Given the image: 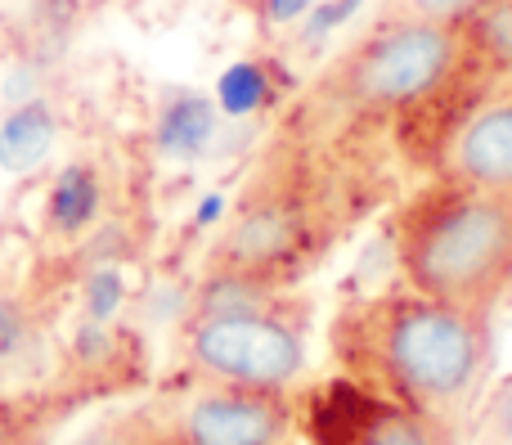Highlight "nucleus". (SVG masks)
Segmentation results:
<instances>
[{
  "instance_id": "obj_17",
  "label": "nucleus",
  "mask_w": 512,
  "mask_h": 445,
  "mask_svg": "<svg viewBox=\"0 0 512 445\" xmlns=\"http://www.w3.org/2000/svg\"><path fill=\"white\" fill-rule=\"evenodd\" d=\"M113 302H117V275L95 279V288H90V315H95V320H104V315L113 311Z\"/></svg>"
},
{
  "instance_id": "obj_7",
  "label": "nucleus",
  "mask_w": 512,
  "mask_h": 445,
  "mask_svg": "<svg viewBox=\"0 0 512 445\" xmlns=\"http://www.w3.org/2000/svg\"><path fill=\"white\" fill-rule=\"evenodd\" d=\"M441 176L481 189H512V90L477 104L450 135Z\"/></svg>"
},
{
  "instance_id": "obj_8",
  "label": "nucleus",
  "mask_w": 512,
  "mask_h": 445,
  "mask_svg": "<svg viewBox=\"0 0 512 445\" xmlns=\"http://www.w3.org/2000/svg\"><path fill=\"white\" fill-rule=\"evenodd\" d=\"M54 144V117L45 104H23L5 126H0V167L5 171H32Z\"/></svg>"
},
{
  "instance_id": "obj_9",
  "label": "nucleus",
  "mask_w": 512,
  "mask_h": 445,
  "mask_svg": "<svg viewBox=\"0 0 512 445\" xmlns=\"http://www.w3.org/2000/svg\"><path fill=\"white\" fill-rule=\"evenodd\" d=\"M72 445H176L171 419H158L153 410H122L90 423Z\"/></svg>"
},
{
  "instance_id": "obj_6",
  "label": "nucleus",
  "mask_w": 512,
  "mask_h": 445,
  "mask_svg": "<svg viewBox=\"0 0 512 445\" xmlns=\"http://www.w3.org/2000/svg\"><path fill=\"white\" fill-rule=\"evenodd\" d=\"M297 423L288 392L216 383L171 419L176 445H283Z\"/></svg>"
},
{
  "instance_id": "obj_10",
  "label": "nucleus",
  "mask_w": 512,
  "mask_h": 445,
  "mask_svg": "<svg viewBox=\"0 0 512 445\" xmlns=\"http://www.w3.org/2000/svg\"><path fill=\"white\" fill-rule=\"evenodd\" d=\"M463 36L495 72H512V0H486L463 23Z\"/></svg>"
},
{
  "instance_id": "obj_15",
  "label": "nucleus",
  "mask_w": 512,
  "mask_h": 445,
  "mask_svg": "<svg viewBox=\"0 0 512 445\" xmlns=\"http://www.w3.org/2000/svg\"><path fill=\"white\" fill-rule=\"evenodd\" d=\"M256 95H261V81H256L252 68H234L230 77L221 81V99H225V108H230V113H243V108H252Z\"/></svg>"
},
{
  "instance_id": "obj_1",
  "label": "nucleus",
  "mask_w": 512,
  "mask_h": 445,
  "mask_svg": "<svg viewBox=\"0 0 512 445\" xmlns=\"http://www.w3.org/2000/svg\"><path fill=\"white\" fill-rule=\"evenodd\" d=\"M333 360L337 374L454 423L495 369V329L490 315L400 288L337 311Z\"/></svg>"
},
{
  "instance_id": "obj_2",
  "label": "nucleus",
  "mask_w": 512,
  "mask_h": 445,
  "mask_svg": "<svg viewBox=\"0 0 512 445\" xmlns=\"http://www.w3.org/2000/svg\"><path fill=\"white\" fill-rule=\"evenodd\" d=\"M405 288L490 315L512 293V189L432 180L391 221Z\"/></svg>"
},
{
  "instance_id": "obj_16",
  "label": "nucleus",
  "mask_w": 512,
  "mask_h": 445,
  "mask_svg": "<svg viewBox=\"0 0 512 445\" xmlns=\"http://www.w3.org/2000/svg\"><path fill=\"white\" fill-rule=\"evenodd\" d=\"M18 338H23V315H18L14 302H0V356H9L18 347Z\"/></svg>"
},
{
  "instance_id": "obj_5",
  "label": "nucleus",
  "mask_w": 512,
  "mask_h": 445,
  "mask_svg": "<svg viewBox=\"0 0 512 445\" xmlns=\"http://www.w3.org/2000/svg\"><path fill=\"white\" fill-rule=\"evenodd\" d=\"M306 445H459V428L396 396L337 374L301 405Z\"/></svg>"
},
{
  "instance_id": "obj_12",
  "label": "nucleus",
  "mask_w": 512,
  "mask_h": 445,
  "mask_svg": "<svg viewBox=\"0 0 512 445\" xmlns=\"http://www.w3.org/2000/svg\"><path fill=\"white\" fill-rule=\"evenodd\" d=\"M54 225L59 230H77V225L90 221V212H95V180L86 176V171H68V176L54 185Z\"/></svg>"
},
{
  "instance_id": "obj_4",
  "label": "nucleus",
  "mask_w": 512,
  "mask_h": 445,
  "mask_svg": "<svg viewBox=\"0 0 512 445\" xmlns=\"http://www.w3.org/2000/svg\"><path fill=\"white\" fill-rule=\"evenodd\" d=\"M463 50H468V36L454 23L387 18L378 32H369L328 68L324 95L360 113L409 108L454 77Z\"/></svg>"
},
{
  "instance_id": "obj_11",
  "label": "nucleus",
  "mask_w": 512,
  "mask_h": 445,
  "mask_svg": "<svg viewBox=\"0 0 512 445\" xmlns=\"http://www.w3.org/2000/svg\"><path fill=\"white\" fill-rule=\"evenodd\" d=\"M207 135H212V108L203 99H180L162 122V144L171 153H198Z\"/></svg>"
},
{
  "instance_id": "obj_13",
  "label": "nucleus",
  "mask_w": 512,
  "mask_h": 445,
  "mask_svg": "<svg viewBox=\"0 0 512 445\" xmlns=\"http://www.w3.org/2000/svg\"><path fill=\"white\" fill-rule=\"evenodd\" d=\"M477 445H512V378L495 383V392L481 401Z\"/></svg>"
},
{
  "instance_id": "obj_3",
  "label": "nucleus",
  "mask_w": 512,
  "mask_h": 445,
  "mask_svg": "<svg viewBox=\"0 0 512 445\" xmlns=\"http://www.w3.org/2000/svg\"><path fill=\"white\" fill-rule=\"evenodd\" d=\"M189 360L212 383L288 392L306 374V333L292 315L270 311L256 279L221 275L189 324Z\"/></svg>"
},
{
  "instance_id": "obj_14",
  "label": "nucleus",
  "mask_w": 512,
  "mask_h": 445,
  "mask_svg": "<svg viewBox=\"0 0 512 445\" xmlns=\"http://www.w3.org/2000/svg\"><path fill=\"white\" fill-rule=\"evenodd\" d=\"M486 0H391V18H427V23L463 27Z\"/></svg>"
}]
</instances>
